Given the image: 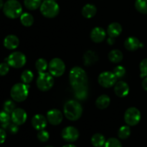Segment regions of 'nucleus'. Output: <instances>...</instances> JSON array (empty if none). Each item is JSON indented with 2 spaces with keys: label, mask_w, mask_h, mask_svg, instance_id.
I'll return each mask as SVG.
<instances>
[{
  "label": "nucleus",
  "mask_w": 147,
  "mask_h": 147,
  "mask_svg": "<svg viewBox=\"0 0 147 147\" xmlns=\"http://www.w3.org/2000/svg\"><path fill=\"white\" fill-rule=\"evenodd\" d=\"M83 108L80 103L76 100H70L66 102L64 106V114L68 120L77 121L81 117Z\"/></svg>",
  "instance_id": "obj_1"
},
{
  "label": "nucleus",
  "mask_w": 147,
  "mask_h": 147,
  "mask_svg": "<svg viewBox=\"0 0 147 147\" xmlns=\"http://www.w3.org/2000/svg\"><path fill=\"white\" fill-rule=\"evenodd\" d=\"M69 78L70 84L74 88L87 85V74L86 71L80 67H74L70 70Z\"/></svg>",
  "instance_id": "obj_2"
},
{
  "label": "nucleus",
  "mask_w": 147,
  "mask_h": 147,
  "mask_svg": "<svg viewBox=\"0 0 147 147\" xmlns=\"http://www.w3.org/2000/svg\"><path fill=\"white\" fill-rule=\"evenodd\" d=\"M3 11L8 18L16 19L22 14V7L17 0H7L4 4Z\"/></svg>",
  "instance_id": "obj_3"
},
{
  "label": "nucleus",
  "mask_w": 147,
  "mask_h": 147,
  "mask_svg": "<svg viewBox=\"0 0 147 147\" xmlns=\"http://www.w3.org/2000/svg\"><path fill=\"white\" fill-rule=\"evenodd\" d=\"M40 11L47 18H54L60 12V7L55 1L45 0L40 6Z\"/></svg>",
  "instance_id": "obj_4"
},
{
  "label": "nucleus",
  "mask_w": 147,
  "mask_h": 147,
  "mask_svg": "<svg viewBox=\"0 0 147 147\" xmlns=\"http://www.w3.org/2000/svg\"><path fill=\"white\" fill-rule=\"evenodd\" d=\"M28 94L29 86L25 83H17L14 85L10 91L11 98L16 102H22L25 100Z\"/></svg>",
  "instance_id": "obj_5"
},
{
  "label": "nucleus",
  "mask_w": 147,
  "mask_h": 147,
  "mask_svg": "<svg viewBox=\"0 0 147 147\" xmlns=\"http://www.w3.org/2000/svg\"><path fill=\"white\" fill-rule=\"evenodd\" d=\"M37 86L42 91H47L53 88L54 85V78L50 73H39L37 79Z\"/></svg>",
  "instance_id": "obj_6"
},
{
  "label": "nucleus",
  "mask_w": 147,
  "mask_h": 147,
  "mask_svg": "<svg viewBox=\"0 0 147 147\" xmlns=\"http://www.w3.org/2000/svg\"><path fill=\"white\" fill-rule=\"evenodd\" d=\"M50 73L54 77H60L65 71V65L60 58H53L48 65Z\"/></svg>",
  "instance_id": "obj_7"
},
{
  "label": "nucleus",
  "mask_w": 147,
  "mask_h": 147,
  "mask_svg": "<svg viewBox=\"0 0 147 147\" xmlns=\"http://www.w3.org/2000/svg\"><path fill=\"white\" fill-rule=\"evenodd\" d=\"M142 118L141 112L135 107L129 108L124 114V121L127 125L134 126L139 123Z\"/></svg>",
  "instance_id": "obj_8"
},
{
  "label": "nucleus",
  "mask_w": 147,
  "mask_h": 147,
  "mask_svg": "<svg viewBox=\"0 0 147 147\" xmlns=\"http://www.w3.org/2000/svg\"><path fill=\"white\" fill-rule=\"evenodd\" d=\"M6 60L11 67L14 68H20L25 65L27 59L22 53L17 51L11 53Z\"/></svg>",
  "instance_id": "obj_9"
},
{
  "label": "nucleus",
  "mask_w": 147,
  "mask_h": 147,
  "mask_svg": "<svg viewBox=\"0 0 147 147\" xmlns=\"http://www.w3.org/2000/svg\"><path fill=\"white\" fill-rule=\"evenodd\" d=\"M117 79L118 78L113 72L105 71L99 75L98 81L102 87L109 88L116 84Z\"/></svg>",
  "instance_id": "obj_10"
},
{
  "label": "nucleus",
  "mask_w": 147,
  "mask_h": 147,
  "mask_svg": "<svg viewBox=\"0 0 147 147\" xmlns=\"http://www.w3.org/2000/svg\"><path fill=\"white\" fill-rule=\"evenodd\" d=\"M79 136L80 134L78 130L73 126H67L62 131V137L66 142H76L79 138Z\"/></svg>",
  "instance_id": "obj_11"
},
{
  "label": "nucleus",
  "mask_w": 147,
  "mask_h": 147,
  "mask_svg": "<svg viewBox=\"0 0 147 147\" xmlns=\"http://www.w3.org/2000/svg\"><path fill=\"white\" fill-rule=\"evenodd\" d=\"M27 115L25 111L20 108H17L14 110V111L11 113V119L12 122L15 124L20 126L23 123H25L27 120Z\"/></svg>",
  "instance_id": "obj_12"
},
{
  "label": "nucleus",
  "mask_w": 147,
  "mask_h": 147,
  "mask_svg": "<svg viewBox=\"0 0 147 147\" xmlns=\"http://www.w3.org/2000/svg\"><path fill=\"white\" fill-rule=\"evenodd\" d=\"M47 119L50 124L53 126H57L63 121V113L57 109H52L47 112Z\"/></svg>",
  "instance_id": "obj_13"
},
{
  "label": "nucleus",
  "mask_w": 147,
  "mask_h": 147,
  "mask_svg": "<svg viewBox=\"0 0 147 147\" xmlns=\"http://www.w3.org/2000/svg\"><path fill=\"white\" fill-rule=\"evenodd\" d=\"M106 33L102 27H94L90 32V38L94 42L100 43L106 39Z\"/></svg>",
  "instance_id": "obj_14"
},
{
  "label": "nucleus",
  "mask_w": 147,
  "mask_h": 147,
  "mask_svg": "<svg viewBox=\"0 0 147 147\" xmlns=\"http://www.w3.org/2000/svg\"><path fill=\"white\" fill-rule=\"evenodd\" d=\"M47 118L43 115L37 114L33 116L32 119V125L37 131L43 130L47 126Z\"/></svg>",
  "instance_id": "obj_15"
},
{
  "label": "nucleus",
  "mask_w": 147,
  "mask_h": 147,
  "mask_svg": "<svg viewBox=\"0 0 147 147\" xmlns=\"http://www.w3.org/2000/svg\"><path fill=\"white\" fill-rule=\"evenodd\" d=\"M114 92L120 98L126 97L129 93V86L126 82L119 81L115 84Z\"/></svg>",
  "instance_id": "obj_16"
},
{
  "label": "nucleus",
  "mask_w": 147,
  "mask_h": 147,
  "mask_svg": "<svg viewBox=\"0 0 147 147\" xmlns=\"http://www.w3.org/2000/svg\"><path fill=\"white\" fill-rule=\"evenodd\" d=\"M142 43L140 42L139 39L135 37H129L125 40V47L129 51H135L139 47H142Z\"/></svg>",
  "instance_id": "obj_17"
},
{
  "label": "nucleus",
  "mask_w": 147,
  "mask_h": 147,
  "mask_svg": "<svg viewBox=\"0 0 147 147\" xmlns=\"http://www.w3.org/2000/svg\"><path fill=\"white\" fill-rule=\"evenodd\" d=\"M20 45V40L18 37L14 34H9L7 36L4 40V46L8 50H14Z\"/></svg>",
  "instance_id": "obj_18"
},
{
  "label": "nucleus",
  "mask_w": 147,
  "mask_h": 147,
  "mask_svg": "<svg viewBox=\"0 0 147 147\" xmlns=\"http://www.w3.org/2000/svg\"><path fill=\"white\" fill-rule=\"evenodd\" d=\"M122 32V27L119 23L118 22H113L110 24L108 27L107 33L109 37H119Z\"/></svg>",
  "instance_id": "obj_19"
},
{
  "label": "nucleus",
  "mask_w": 147,
  "mask_h": 147,
  "mask_svg": "<svg viewBox=\"0 0 147 147\" xmlns=\"http://www.w3.org/2000/svg\"><path fill=\"white\" fill-rule=\"evenodd\" d=\"M97 12V8L92 4H87L82 9V14L85 18L90 19L94 17Z\"/></svg>",
  "instance_id": "obj_20"
},
{
  "label": "nucleus",
  "mask_w": 147,
  "mask_h": 147,
  "mask_svg": "<svg viewBox=\"0 0 147 147\" xmlns=\"http://www.w3.org/2000/svg\"><path fill=\"white\" fill-rule=\"evenodd\" d=\"M83 60H84L85 65L90 66L95 64L98 60V57L96 54V53L91 51V50H88V51H87L85 53Z\"/></svg>",
  "instance_id": "obj_21"
},
{
  "label": "nucleus",
  "mask_w": 147,
  "mask_h": 147,
  "mask_svg": "<svg viewBox=\"0 0 147 147\" xmlns=\"http://www.w3.org/2000/svg\"><path fill=\"white\" fill-rule=\"evenodd\" d=\"M111 102V99L107 95H101L97 98L96 105L99 109H105L108 108Z\"/></svg>",
  "instance_id": "obj_22"
},
{
  "label": "nucleus",
  "mask_w": 147,
  "mask_h": 147,
  "mask_svg": "<svg viewBox=\"0 0 147 147\" xmlns=\"http://www.w3.org/2000/svg\"><path fill=\"white\" fill-rule=\"evenodd\" d=\"M106 142L104 136L101 134H95L91 138V144L94 147H103Z\"/></svg>",
  "instance_id": "obj_23"
},
{
  "label": "nucleus",
  "mask_w": 147,
  "mask_h": 147,
  "mask_svg": "<svg viewBox=\"0 0 147 147\" xmlns=\"http://www.w3.org/2000/svg\"><path fill=\"white\" fill-rule=\"evenodd\" d=\"M123 53L119 50H113L109 53V59L113 63H119L123 60Z\"/></svg>",
  "instance_id": "obj_24"
},
{
  "label": "nucleus",
  "mask_w": 147,
  "mask_h": 147,
  "mask_svg": "<svg viewBox=\"0 0 147 147\" xmlns=\"http://www.w3.org/2000/svg\"><path fill=\"white\" fill-rule=\"evenodd\" d=\"M20 22L24 27H31L34 23V17L30 13H23L20 16Z\"/></svg>",
  "instance_id": "obj_25"
},
{
  "label": "nucleus",
  "mask_w": 147,
  "mask_h": 147,
  "mask_svg": "<svg viewBox=\"0 0 147 147\" xmlns=\"http://www.w3.org/2000/svg\"><path fill=\"white\" fill-rule=\"evenodd\" d=\"M10 119H11V117L9 116V113L6 112L5 111H0V123L4 129H7L9 127L10 125Z\"/></svg>",
  "instance_id": "obj_26"
},
{
  "label": "nucleus",
  "mask_w": 147,
  "mask_h": 147,
  "mask_svg": "<svg viewBox=\"0 0 147 147\" xmlns=\"http://www.w3.org/2000/svg\"><path fill=\"white\" fill-rule=\"evenodd\" d=\"M24 4L26 8L30 10H35L40 7L42 4L41 0H24Z\"/></svg>",
  "instance_id": "obj_27"
},
{
  "label": "nucleus",
  "mask_w": 147,
  "mask_h": 147,
  "mask_svg": "<svg viewBox=\"0 0 147 147\" xmlns=\"http://www.w3.org/2000/svg\"><path fill=\"white\" fill-rule=\"evenodd\" d=\"M135 8L142 14H147V0H136Z\"/></svg>",
  "instance_id": "obj_28"
},
{
  "label": "nucleus",
  "mask_w": 147,
  "mask_h": 147,
  "mask_svg": "<svg viewBox=\"0 0 147 147\" xmlns=\"http://www.w3.org/2000/svg\"><path fill=\"white\" fill-rule=\"evenodd\" d=\"M131 134V129L129 126H123L119 129L118 131V136L121 139H128Z\"/></svg>",
  "instance_id": "obj_29"
},
{
  "label": "nucleus",
  "mask_w": 147,
  "mask_h": 147,
  "mask_svg": "<svg viewBox=\"0 0 147 147\" xmlns=\"http://www.w3.org/2000/svg\"><path fill=\"white\" fill-rule=\"evenodd\" d=\"M35 67L39 73H43V72H45V70H47V68L48 67V65H47L45 59L40 58L36 61Z\"/></svg>",
  "instance_id": "obj_30"
},
{
  "label": "nucleus",
  "mask_w": 147,
  "mask_h": 147,
  "mask_svg": "<svg viewBox=\"0 0 147 147\" xmlns=\"http://www.w3.org/2000/svg\"><path fill=\"white\" fill-rule=\"evenodd\" d=\"M33 78H34V75H33L32 72L29 70H24L21 75L22 81L25 84H29L31 83L33 80Z\"/></svg>",
  "instance_id": "obj_31"
},
{
  "label": "nucleus",
  "mask_w": 147,
  "mask_h": 147,
  "mask_svg": "<svg viewBox=\"0 0 147 147\" xmlns=\"http://www.w3.org/2000/svg\"><path fill=\"white\" fill-rule=\"evenodd\" d=\"M75 89H76V96L77 98L80 100H85L87 98L88 91L86 86L76 88Z\"/></svg>",
  "instance_id": "obj_32"
},
{
  "label": "nucleus",
  "mask_w": 147,
  "mask_h": 147,
  "mask_svg": "<svg viewBox=\"0 0 147 147\" xmlns=\"http://www.w3.org/2000/svg\"><path fill=\"white\" fill-rule=\"evenodd\" d=\"M103 147H122L121 143L116 138H110L105 143Z\"/></svg>",
  "instance_id": "obj_33"
},
{
  "label": "nucleus",
  "mask_w": 147,
  "mask_h": 147,
  "mask_svg": "<svg viewBox=\"0 0 147 147\" xmlns=\"http://www.w3.org/2000/svg\"><path fill=\"white\" fill-rule=\"evenodd\" d=\"M113 73L117 78H121L126 74V69L121 65H119L113 69Z\"/></svg>",
  "instance_id": "obj_34"
},
{
  "label": "nucleus",
  "mask_w": 147,
  "mask_h": 147,
  "mask_svg": "<svg viewBox=\"0 0 147 147\" xmlns=\"http://www.w3.org/2000/svg\"><path fill=\"white\" fill-rule=\"evenodd\" d=\"M49 138H50V134L47 131L44 130V129L39 131V132L37 133V139L41 142H47L49 140Z\"/></svg>",
  "instance_id": "obj_35"
},
{
  "label": "nucleus",
  "mask_w": 147,
  "mask_h": 147,
  "mask_svg": "<svg viewBox=\"0 0 147 147\" xmlns=\"http://www.w3.org/2000/svg\"><path fill=\"white\" fill-rule=\"evenodd\" d=\"M15 109V104L12 100H8L4 103V111L7 113H11Z\"/></svg>",
  "instance_id": "obj_36"
},
{
  "label": "nucleus",
  "mask_w": 147,
  "mask_h": 147,
  "mask_svg": "<svg viewBox=\"0 0 147 147\" xmlns=\"http://www.w3.org/2000/svg\"><path fill=\"white\" fill-rule=\"evenodd\" d=\"M139 67H140L141 71V77H147V58L144 59V60L141 62Z\"/></svg>",
  "instance_id": "obj_37"
},
{
  "label": "nucleus",
  "mask_w": 147,
  "mask_h": 147,
  "mask_svg": "<svg viewBox=\"0 0 147 147\" xmlns=\"http://www.w3.org/2000/svg\"><path fill=\"white\" fill-rule=\"evenodd\" d=\"M9 71V65L7 63H0V76H6Z\"/></svg>",
  "instance_id": "obj_38"
},
{
  "label": "nucleus",
  "mask_w": 147,
  "mask_h": 147,
  "mask_svg": "<svg viewBox=\"0 0 147 147\" xmlns=\"http://www.w3.org/2000/svg\"><path fill=\"white\" fill-rule=\"evenodd\" d=\"M9 131L11 132V134H17L19 131V128H18V125L15 124V123H13L12 124H10L9 126Z\"/></svg>",
  "instance_id": "obj_39"
},
{
  "label": "nucleus",
  "mask_w": 147,
  "mask_h": 147,
  "mask_svg": "<svg viewBox=\"0 0 147 147\" xmlns=\"http://www.w3.org/2000/svg\"><path fill=\"white\" fill-rule=\"evenodd\" d=\"M7 138V134L3 129H0V144H3Z\"/></svg>",
  "instance_id": "obj_40"
},
{
  "label": "nucleus",
  "mask_w": 147,
  "mask_h": 147,
  "mask_svg": "<svg viewBox=\"0 0 147 147\" xmlns=\"http://www.w3.org/2000/svg\"><path fill=\"white\" fill-rule=\"evenodd\" d=\"M142 87L146 91H147V77L144 78L142 81Z\"/></svg>",
  "instance_id": "obj_41"
},
{
  "label": "nucleus",
  "mask_w": 147,
  "mask_h": 147,
  "mask_svg": "<svg viewBox=\"0 0 147 147\" xmlns=\"http://www.w3.org/2000/svg\"><path fill=\"white\" fill-rule=\"evenodd\" d=\"M107 42L109 43V45H112L114 44V42H115L114 38L109 37V38H108V40H107Z\"/></svg>",
  "instance_id": "obj_42"
},
{
  "label": "nucleus",
  "mask_w": 147,
  "mask_h": 147,
  "mask_svg": "<svg viewBox=\"0 0 147 147\" xmlns=\"http://www.w3.org/2000/svg\"><path fill=\"white\" fill-rule=\"evenodd\" d=\"M4 1H3V0H0V9L4 7Z\"/></svg>",
  "instance_id": "obj_43"
},
{
  "label": "nucleus",
  "mask_w": 147,
  "mask_h": 147,
  "mask_svg": "<svg viewBox=\"0 0 147 147\" xmlns=\"http://www.w3.org/2000/svg\"><path fill=\"white\" fill-rule=\"evenodd\" d=\"M63 147H77V146H75V145L73 144H66L65 145V146H63Z\"/></svg>",
  "instance_id": "obj_44"
},
{
  "label": "nucleus",
  "mask_w": 147,
  "mask_h": 147,
  "mask_svg": "<svg viewBox=\"0 0 147 147\" xmlns=\"http://www.w3.org/2000/svg\"><path fill=\"white\" fill-rule=\"evenodd\" d=\"M45 147H53V146H45Z\"/></svg>",
  "instance_id": "obj_45"
},
{
  "label": "nucleus",
  "mask_w": 147,
  "mask_h": 147,
  "mask_svg": "<svg viewBox=\"0 0 147 147\" xmlns=\"http://www.w3.org/2000/svg\"><path fill=\"white\" fill-rule=\"evenodd\" d=\"M53 1H56V0H53Z\"/></svg>",
  "instance_id": "obj_46"
}]
</instances>
